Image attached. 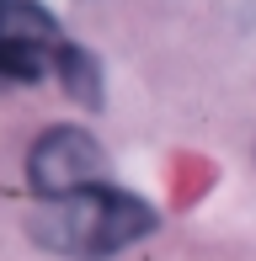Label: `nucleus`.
Instances as JSON below:
<instances>
[{
    "label": "nucleus",
    "instance_id": "1",
    "mask_svg": "<svg viewBox=\"0 0 256 261\" xmlns=\"http://www.w3.org/2000/svg\"><path fill=\"white\" fill-rule=\"evenodd\" d=\"M149 229H155V208L139 192H123V187H107V181L80 197H64V203H43L38 224H32V234L43 245H54L64 256H86V261L128 251Z\"/></svg>",
    "mask_w": 256,
    "mask_h": 261
},
{
    "label": "nucleus",
    "instance_id": "2",
    "mask_svg": "<svg viewBox=\"0 0 256 261\" xmlns=\"http://www.w3.org/2000/svg\"><path fill=\"white\" fill-rule=\"evenodd\" d=\"M107 176V155L101 144L75 123H54L32 139L27 149V187L43 197V203H64V197H80L91 187H101Z\"/></svg>",
    "mask_w": 256,
    "mask_h": 261
},
{
    "label": "nucleus",
    "instance_id": "3",
    "mask_svg": "<svg viewBox=\"0 0 256 261\" xmlns=\"http://www.w3.org/2000/svg\"><path fill=\"white\" fill-rule=\"evenodd\" d=\"M64 38L59 21L38 0H0V91L6 86H38L59 69Z\"/></svg>",
    "mask_w": 256,
    "mask_h": 261
},
{
    "label": "nucleus",
    "instance_id": "4",
    "mask_svg": "<svg viewBox=\"0 0 256 261\" xmlns=\"http://www.w3.org/2000/svg\"><path fill=\"white\" fill-rule=\"evenodd\" d=\"M59 80H64V91H69L80 107H101V69H96V59H91L86 48H69V43H64V54H59Z\"/></svg>",
    "mask_w": 256,
    "mask_h": 261
}]
</instances>
